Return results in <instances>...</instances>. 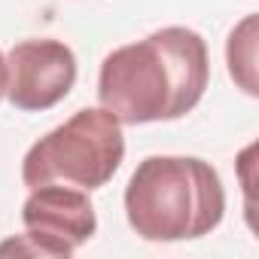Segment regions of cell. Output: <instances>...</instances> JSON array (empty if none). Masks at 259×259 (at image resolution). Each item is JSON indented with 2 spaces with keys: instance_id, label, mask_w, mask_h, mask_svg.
Returning a JSON list of instances; mask_svg holds the SVG:
<instances>
[{
  "instance_id": "obj_4",
  "label": "cell",
  "mask_w": 259,
  "mask_h": 259,
  "mask_svg": "<svg viewBox=\"0 0 259 259\" xmlns=\"http://www.w3.org/2000/svg\"><path fill=\"white\" fill-rule=\"evenodd\" d=\"M25 235L0 244V256H40V259H70L95 229L98 217L85 189H70L64 183H46L31 189L22 204Z\"/></svg>"
},
{
  "instance_id": "obj_1",
  "label": "cell",
  "mask_w": 259,
  "mask_h": 259,
  "mask_svg": "<svg viewBox=\"0 0 259 259\" xmlns=\"http://www.w3.org/2000/svg\"><path fill=\"white\" fill-rule=\"evenodd\" d=\"M207 82V43L201 34L174 25L113 49L101 61L98 98L122 125L171 122L195 110Z\"/></svg>"
},
{
  "instance_id": "obj_6",
  "label": "cell",
  "mask_w": 259,
  "mask_h": 259,
  "mask_svg": "<svg viewBox=\"0 0 259 259\" xmlns=\"http://www.w3.org/2000/svg\"><path fill=\"white\" fill-rule=\"evenodd\" d=\"M253 49H256V19L247 16L232 31L229 49H226V55H229V73H232V79H238V85L247 95H256V79H253V61H256V55H253Z\"/></svg>"
},
{
  "instance_id": "obj_3",
  "label": "cell",
  "mask_w": 259,
  "mask_h": 259,
  "mask_svg": "<svg viewBox=\"0 0 259 259\" xmlns=\"http://www.w3.org/2000/svg\"><path fill=\"white\" fill-rule=\"evenodd\" d=\"M125 159L122 122L104 107L76 110L64 125L40 138L22 162L25 186L64 183L76 189H101L113 180Z\"/></svg>"
},
{
  "instance_id": "obj_7",
  "label": "cell",
  "mask_w": 259,
  "mask_h": 259,
  "mask_svg": "<svg viewBox=\"0 0 259 259\" xmlns=\"http://www.w3.org/2000/svg\"><path fill=\"white\" fill-rule=\"evenodd\" d=\"M4 95H7V58L0 52V101H4Z\"/></svg>"
},
{
  "instance_id": "obj_2",
  "label": "cell",
  "mask_w": 259,
  "mask_h": 259,
  "mask_svg": "<svg viewBox=\"0 0 259 259\" xmlns=\"http://www.w3.org/2000/svg\"><path fill=\"white\" fill-rule=\"evenodd\" d=\"M226 213L217 168L195 156H150L125 186V217L144 241H192L210 235Z\"/></svg>"
},
{
  "instance_id": "obj_5",
  "label": "cell",
  "mask_w": 259,
  "mask_h": 259,
  "mask_svg": "<svg viewBox=\"0 0 259 259\" xmlns=\"http://www.w3.org/2000/svg\"><path fill=\"white\" fill-rule=\"evenodd\" d=\"M76 82V58L61 40H22L7 55V98L16 110H49Z\"/></svg>"
}]
</instances>
